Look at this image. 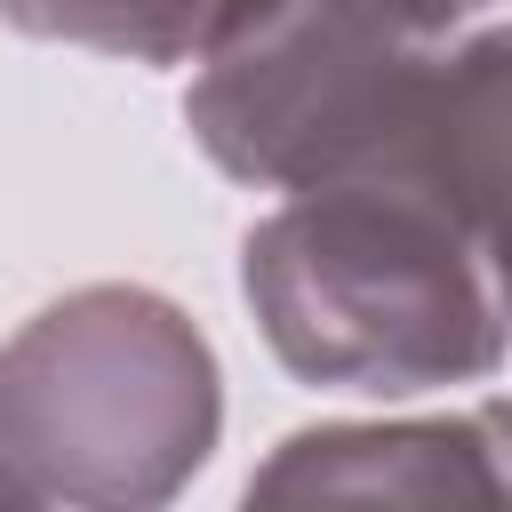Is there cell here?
Instances as JSON below:
<instances>
[{
  "mask_svg": "<svg viewBox=\"0 0 512 512\" xmlns=\"http://www.w3.org/2000/svg\"><path fill=\"white\" fill-rule=\"evenodd\" d=\"M0 512H48V496H40V488H32L8 456H0Z\"/></svg>",
  "mask_w": 512,
  "mask_h": 512,
  "instance_id": "6",
  "label": "cell"
},
{
  "mask_svg": "<svg viewBox=\"0 0 512 512\" xmlns=\"http://www.w3.org/2000/svg\"><path fill=\"white\" fill-rule=\"evenodd\" d=\"M248 304L304 384L432 392L512 360V312L480 248L408 184L288 192L248 232Z\"/></svg>",
  "mask_w": 512,
  "mask_h": 512,
  "instance_id": "1",
  "label": "cell"
},
{
  "mask_svg": "<svg viewBox=\"0 0 512 512\" xmlns=\"http://www.w3.org/2000/svg\"><path fill=\"white\" fill-rule=\"evenodd\" d=\"M240 512H512V400L296 432Z\"/></svg>",
  "mask_w": 512,
  "mask_h": 512,
  "instance_id": "4",
  "label": "cell"
},
{
  "mask_svg": "<svg viewBox=\"0 0 512 512\" xmlns=\"http://www.w3.org/2000/svg\"><path fill=\"white\" fill-rule=\"evenodd\" d=\"M272 8L280 0H0V16L24 32L80 40L136 64H216Z\"/></svg>",
  "mask_w": 512,
  "mask_h": 512,
  "instance_id": "5",
  "label": "cell"
},
{
  "mask_svg": "<svg viewBox=\"0 0 512 512\" xmlns=\"http://www.w3.org/2000/svg\"><path fill=\"white\" fill-rule=\"evenodd\" d=\"M216 416L200 328L144 288H80L0 352V456L80 512H160Z\"/></svg>",
  "mask_w": 512,
  "mask_h": 512,
  "instance_id": "2",
  "label": "cell"
},
{
  "mask_svg": "<svg viewBox=\"0 0 512 512\" xmlns=\"http://www.w3.org/2000/svg\"><path fill=\"white\" fill-rule=\"evenodd\" d=\"M496 16H512V0H280L200 64L184 120L240 184H352L392 152L440 56Z\"/></svg>",
  "mask_w": 512,
  "mask_h": 512,
  "instance_id": "3",
  "label": "cell"
}]
</instances>
